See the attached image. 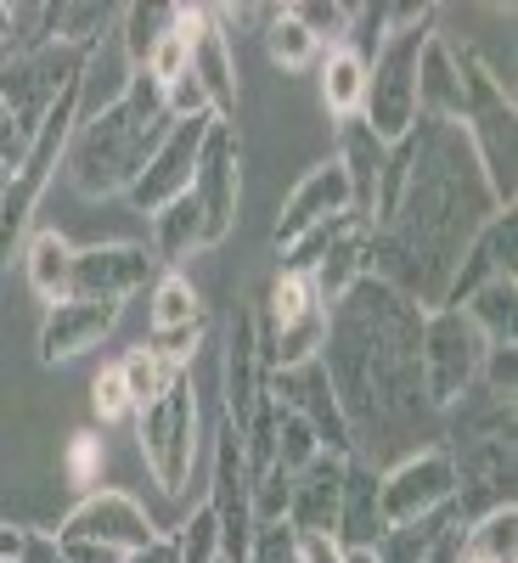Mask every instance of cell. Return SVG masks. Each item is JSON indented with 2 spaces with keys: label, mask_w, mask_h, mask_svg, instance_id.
Here are the masks:
<instances>
[{
  "label": "cell",
  "mask_w": 518,
  "mask_h": 563,
  "mask_svg": "<svg viewBox=\"0 0 518 563\" xmlns=\"http://www.w3.org/2000/svg\"><path fill=\"white\" fill-rule=\"evenodd\" d=\"M502 214L467 130L445 119H417L389 147L378 209L366 225V265L417 310H440L467 243Z\"/></svg>",
  "instance_id": "6da1fadb"
},
{
  "label": "cell",
  "mask_w": 518,
  "mask_h": 563,
  "mask_svg": "<svg viewBox=\"0 0 518 563\" xmlns=\"http://www.w3.org/2000/svg\"><path fill=\"white\" fill-rule=\"evenodd\" d=\"M417 339H422V310L378 276H361L327 310V339L316 361L344 411L350 456L366 467H378L389 451L411 445L422 422L434 417L429 400H422Z\"/></svg>",
  "instance_id": "7a4b0ae2"
},
{
  "label": "cell",
  "mask_w": 518,
  "mask_h": 563,
  "mask_svg": "<svg viewBox=\"0 0 518 563\" xmlns=\"http://www.w3.org/2000/svg\"><path fill=\"white\" fill-rule=\"evenodd\" d=\"M164 135H169L164 85L135 68L119 97H108L97 113H79V124L68 135L63 169L74 180V192L79 198H124Z\"/></svg>",
  "instance_id": "3957f363"
},
{
  "label": "cell",
  "mask_w": 518,
  "mask_h": 563,
  "mask_svg": "<svg viewBox=\"0 0 518 563\" xmlns=\"http://www.w3.org/2000/svg\"><path fill=\"white\" fill-rule=\"evenodd\" d=\"M79 113H85V79L63 90L57 108L45 113V124L29 135L23 158L12 164L7 192H0V265H12V254L29 243V225L40 214V198H45V186H52V175L63 169V153H68V135H74Z\"/></svg>",
  "instance_id": "277c9868"
},
{
  "label": "cell",
  "mask_w": 518,
  "mask_h": 563,
  "mask_svg": "<svg viewBox=\"0 0 518 563\" xmlns=\"http://www.w3.org/2000/svg\"><path fill=\"white\" fill-rule=\"evenodd\" d=\"M434 34V7L411 18V23H395L389 40L366 57V97H361V124L395 147V141L411 135L417 124V63H422V45Z\"/></svg>",
  "instance_id": "5b68a950"
},
{
  "label": "cell",
  "mask_w": 518,
  "mask_h": 563,
  "mask_svg": "<svg viewBox=\"0 0 518 563\" xmlns=\"http://www.w3.org/2000/svg\"><path fill=\"white\" fill-rule=\"evenodd\" d=\"M135 445L141 462L164 496H180L192 485V467H198V384H192V366L175 372V384L135 411Z\"/></svg>",
  "instance_id": "8992f818"
},
{
  "label": "cell",
  "mask_w": 518,
  "mask_h": 563,
  "mask_svg": "<svg viewBox=\"0 0 518 563\" xmlns=\"http://www.w3.org/2000/svg\"><path fill=\"white\" fill-rule=\"evenodd\" d=\"M491 344L462 310H422V339H417V366H422V400L429 411H451L467 389L480 384Z\"/></svg>",
  "instance_id": "52a82bcc"
},
{
  "label": "cell",
  "mask_w": 518,
  "mask_h": 563,
  "mask_svg": "<svg viewBox=\"0 0 518 563\" xmlns=\"http://www.w3.org/2000/svg\"><path fill=\"white\" fill-rule=\"evenodd\" d=\"M85 63L90 52H74V45H34V52H12L0 63V102L12 108L23 141L45 124L63 90L85 79Z\"/></svg>",
  "instance_id": "ba28073f"
},
{
  "label": "cell",
  "mask_w": 518,
  "mask_h": 563,
  "mask_svg": "<svg viewBox=\"0 0 518 563\" xmlns=\"http://www.w3.org/2000/svg\"><path fill=\"white\" fill-rule=\"evenodd\" d=\"M451 474H456V496H451V519L456 530L491 519V512L513 507V479H518V456H513V434H474V440H451Z\"/></svg>",
  "instance_id": "9c48e42d"
},
{
  "label": "cell",
  "mask_w": 518,
  "mask_h": 563,
  "mask_svg": "<svg viewBox=\"0 0 518 563\" xmlns=\"http://www.w3.org/2000/svg\"><path fill=\"white\" fill-rule=\"evenodd\" d=\"M451 496H456V474H451V451L445 445H417L411 456H395L389 467H378L384 530L451 512Z\"/></svg>",
  "instance_id": "30bf717a"
},
{
  "label": "cell",
  "mask_w": 518,
  "mask_h": 563,
  "mask_svg": "<svg viewBox=\"0 0 518 563\" xmlns=\"http://www.w3.org/2000/svg\"><path fill=\"white\" fill-rule=\"evenodd\" d=\"M192 203L203 220V249H220L238 231V209H243V153H238V124H209L203 153L192 169Z\"/></svg>",
  "instance_id": "8fae6325"
},
{
  "label": "cell",
  "mask_w": 518,
  "mask_h": 563,
  "mask_svg": "<svg viewBox=\"0 0 518 563\" xmlns=\"http://www.w3.org/2000/svg\"><path fill=\"white\" fill-rule=\"evenodd\" d=\"M249 451L243 434L220 417L214 429V485H209V512H214V530H220V563H243L249 541H254V496H249Z\"/></svg>",
  "instance_id": "7c38bea8"
},
{
  "label": "cell",
  "mask_w": 518,
  "mask_h": 563,
  "mask_svg": "<svg viewBox=\"0 0 518 563\" xmlns=\"http://www.w3.org/2000/svg\"><path fill=\"white\" fill-rule=\"evenodd\" d=\"M214 119H180L169 124V135L158 141V153L147 158V169L135 175V186L124 192V203L135 214H158L164 203L192 192V169H198V153H203V135H209Z\"/></svg>",
  "instance_id": "4fadbf2b"
},
{
  "label": "cell",
  "mask_w": 518,
  "mask_h": 563,
  "mask_svg": "<svg viewBox=\"0 0 518 563\" xmlns=\"http://www.w3.org/2000/svg\"><path fill=\"white\" fill-rule=\"evenodd\" d=\"M175 29L192 40V74L209 97V113L220 124H238V57H231V40L214 18V7H175Z\"/></svg>",
  "instance_id": "5bb4252c"
},
{
  "label": "cell",
  "mask_w": 518,
  "mask_h": 563,
  "mask_svg": "<svg viewBox=\"0 0 518 563\" xmlns=\"http://www.w3.org/2000/svg\"><path fill=\"white\" fill-rule=\"evenodd\" d=\"M57 536H85V541H102V547L130 558V552L158 541V525L147 519V507H141L130 490H85L68 507V519L57 525Z\"/></svg>",
  "instance_id": "9a60e30c"
},
{
  "label": "cell",
  "mask_w": 518,
  "mask_h": 563,
  "mask_svg": "<svg viewBox=\"0 0 518 563\" xmlns=\"http://www.w3.org/2000/svg\"><path fill=\"white\" fill-rule=\"evenodd\" d=\"M153 276H158V260H153V249H141V243L74 249L68 299H108V305H124L130 294L153 288Z\"/></svg>",
  "instance_id": "2e32d148"
},
{
  "label": "cell",
  "mask_w": 518,
  "mask_h": 563,
  "mask_svg": "<svg viewBox=\"0 0 518 563\" xmlns=\"http://www.w3.org/2000/svg\"><path fill=\"white\" fill-rule=\"evenodd\" d=\"M220 395H225V422L231 429H249L260 400L271 395V378H265V361H260V321H254V305H238L231 316V333H225V372H220Z\"/></svg>",
  "instance_id": "e0dca14e"
},
{
  "label": "cell",
  "mask_w": 518,
  "mask_h": 563,
  "mask_svg": "<svg viewBox=\"0 0 518 563\" xmlns=\"http://www.w3.org/2000/svg\"><path fill=\"white\" fill-rule=\"evenodd\" d=\"M339 214H350V180H344V169H339L333 158H327V164L305 169L299 186H294L288 198H282V214H276V231H271L276 254L294 249L305 231H316V225H327V220H339Z\"/></svg>",
  "instance_id": "ac0fdd59"
},
{
  "label": "cell",
  "mask_w": 518,
  "mask_h": 563,
  "mask_svg": "<svg viewBox=\"0 0 518 563\" xmlns=\"http://www.w3.org/2000/svg\"><path fill=\"white\" fill-rule=\"evenodd\" d=\"M113 327H119V305H108V299H57V305H45V321H40V361H45V366L79 361L85 350H97Z\"/></svg>",
  "instance_id": "d6986e66"
},
{
  "label": "cell",
  "mask_w": 518,
  "mask_h": 563,
  "mask_svg": "<svg viewBox=\"0 0 518 563\" xmlns=\"http://www.w3.org/2000/svg\"><path fill=\"white\" fill-rule=\"evenodd\" d=\"M271 395L310 422L316 440H321V451L350 456V429H344V411H339V400H333V384H327L321 361H305V366L276 372V378H271Z\"/></svg>",
  "instance_id": "ffe728a7"
},
{
  "label": "cell",
  "mask_w": 518,
  "mask_h": 563,
  "mask_svg": "<svg viewBox=\"0 0 518 563\" xmlns=\"http://www.w3.org/2000/svg\"><path fill=\"white\" fill-rule=\"evenodd\" d=\"M502 276H518V209H502L474 243H467L451 288H445V305L440 310H462L467 294H480L485 282H502Z\"/></svg>",
  "instance_id": "44dd1931"
},
{
  "label": "cell",
  "mask_w": 518,
  "mask_h": 563,
  "mask_svg": "<svg viewBox=\"0 0 518 563\" xmlns=\"http://www.w3.org/2000/svg\"><path fill=\"white\" fill-rule=\"evenodd\" d=\"M344 462H350V456L321 451L316 462H305L299 474H294V490H288V525H294L299 536H333V530H339Z\"/></svg>",
  "instance_id": "7402d4cb"
},
{
  "label": "cell",
  "mask_w": 518,
  "mask_h": 563,
  "mask_svg": "<svg viewBox=\"0 0 518 563\" xmlns=\"http://www.w3.org/2000/svg\"><path fill=\"white\" fill-rule=\"evenodd\" d=\"M350 180V214L361 225H372V209H378V186H384V169H389V147L372 135L361 119H344L339 124V158H333Z\"/></svg>",
  "instance_id": "603a6c76"
},
{
  "label": "cell",
  "mask_w": 518,
  "mask_h": 563,
  "mask_svg": "<svg viewBox=\"0 0 518 563\" xmlns=\"http://www.w3.org/2000/svg\"><path fill=\"white\" fill-rule=\"evenodd\" d=\"M384 536V512H378V467L366 462H344V496H339V530L333 541L350 552V547H378Z\"/></svg>",
  "instance_id": "cb8c5ba5"
},
{
  "label": "cell",
  "mask_w": 518,
  "mask_h": 563,
  "mask_svg": "<svg viewBox=\"0 0 518 563\" xmlns=\"http://www.w3.org/2000/svg\"><path fill=\"white\" fill-rule=\"evenodd\" d=\"M417 119H445L462 124V79L451 63V45L434 29L429 45H422V63H417Z\"/></svg>",
  "instance_id": "d4e9b609"
},
{
  "label": "cell",
  "mask_w": 518,
  "mask_h": 563,
  "mask_svg": "<svg viewBox=\"0 0 518 563\" xmlns=\"http://www.w3.org/2000/svg\"><path fill=\"white\" fill-rule=\"evenodd\" d=\"M462 316L480 327V339L491 350H518V276L485 282L480 294L462 299Z\"/></svg>",
  "instance_id": "484cf974"
},
{
  "label": "cell",
  "mask_w": 518,
  "mask_h": 563,
  "mask_svg": "<svg viewBox=\"0 0 518 563\" xmlns=\"http://www.w3.org/2000/svg\"><path fill=\"white\" fill-rule=\"evenodd\" d=\"M23 276H29V288H34L45 305L68 299V282H74V243L63 238V231H29V243H23Z\"/></svg>",
  "instance_id": "4316f807"
},
{
  "label": "cell",
  "mask_w": 518,
  "mask_h": 563,
  "mask_svg": "<svg viewBox=\"0 0 518 563\" xmlns=\"http://www.w3.org/2000/svg\"><path fill=\"white\" fill-rule=\"evenodd\" d=\"M361 276H372V265H366V225L355 220V225L344 231V238H339L333 249H327V254L316 260L310 282H316V299H321L327 310H333V305L355 288Z\"/></svg>",
  "instance_id": "83f0119b"
},
{
  "label": "cell",
  "mask_w": 518,
  "mask_h": 563,
  "mask_svg": "<svg viewBox=\"0 0 518 563\" xmlns=\"http://www.w3.org/2000/svg\"><path fill=\"white\" fill-rule=\"evenodd\" d=\"M180 327H203V299L186 271H158L147 294V339L180 333Z\"/></svg>",
  "instance_id": "f1b7e54d"
},
{
  "label": "cell",
  "mask_w": 518,
  "mask_h": 563,
  "mask_svg": "<svg viewBox=\"0 0 518 563\" xmlns=\"http://www.w3.org/2000/svg\"><path fill=\"white\" fill-rule=\"evenodd\" d=\"M361 97H366V52H350V45H327L321 52V102L339 124L361 119Z\"/></svg>",
  "instance_id": "f546056e"
},
{
  "label": "cell",
  "mask_w": 518,
  "mask_h": 563,
  "mask_svg": "<svg viewBox=\"0 0 518 563\" xmlns=\"http://www.w3.org/2000/svg\"><path fill=\"white\" fill-rule=\"evenodd\" d=\"M192 254H203V220H198L192 192H186V198H175V203H164L153 214V260L180 271Z\"/></svg>",
  "instance_id": "4dcf8cb0"
},
{
  "label": "cell",
  "mask_w": 518,
  "mask_h": 563,
  "mask_svg": "<svg viewBox=\"0 0 518 563\" xmlns=\"http://www.w3.org/2000/svg\"><path fill=\"white\" fill-rule=\"evenodd\" d=\"M456 563H518V507L456 530Z\"/></svg>",
  "instance_id": "1f68e13d"
},
{
  "label": "cell",
  "mask_w": 518,
  "mask_h": 563,
  "mask_svg": "<svg viewBox=\"0 0 518 563\" xmlns=\"http://www.w3.org/2000/svg\"><path fill=\"white\" fill-rule=\"evenodd\" d=\"M175 29V7L169 0H153V7H119V57H124V68L135 74V68H147V52Z\"/></svg>",
  "instance_id": "d6a6232c"
},
{
  "label": "cell",
  "mask_w": 518,
  "mask_h": 563,
  "mask_svg": "<svg viewBox=\"0 0 518 563\" xmlns=\"http://www.w3.org/2000/svg\"><path fill=\"white\" fill-rule=\"evenodd\" d=\"M456 530L451 512H434V519H417V525H395L378 536V547H372V558L378 563H429V552Z\"/></svg>",
  "instance_id": "836d02e7"
},
{
  "label": "cell",
  "mask_w": 518,
  "mask_h": 563,
  "mask_svg": "<svg viewBox=\"0 0 518 563\" xmlns=\"http://www.w3.org/2000/svg\"><path fill=\"white\" fill-rule=\"evenodd\" d=\"M321 52H327V45L288 7H271V18H265V57L276 68H310V63H321Z\"/></svg>",
  "instance_id": "e575fe53"
},
{
  "label": "cell",
  "mask_w": 518,
  "mask_h": 563,
  "mask_svg": "<svg viewBox=\"0 0 518 563\" xmlns=\"http://www.w3.org/2000/svg\"><path fill=\"white\" fill-rule=\"evenodd\" d=\"M113 366H119V378H124V389H130L135 411H141V406H153V400L175 384V372H180V366H169L164 355H153L147 344H141V350H124Z\"/></svg>",
  "instance_id": "d590c367"
},
{
  "label": "cell",
  "mask_w": 518,
  "mask_h": 563,
  "mask_svg": "<svg viewBox=\"0 0 518 563\" xmlns=\"http://www.w3.org/2000/svg\"><path fill=\"white\" fill-rule=\"evenodd\" d=\"M321 456V440H316V429L299 417V411H288L276 400V467H288V474H299L305 462H316Z\"/></svg>",
  "instance_id": "8d00e7d4"
},
{
  "label": "cell",
  "mask_w": 518,
  "mask_h": 563,
  "mask_svg": "<svg viewBox=\"0 0 518 563\" xmlns=\"http://www.w3.org/2000/svg\"><path fill=\"white\" fill-rule=\"evenodd\" d=\"M102 462H108V451H102V434H97V429H74V434H68V451H63L68 485L90 490V485L102 479Z\"/></svg>",
  "instance_id": "74e56055"
},
{
  "label": "cell",
  "mask_w": 518,
  "mask_h": 563,
  "mask_svg": "<svg viewBox=\"0 0 518 563\" xmlns=\"http://www.w3.org/2000/svg\"><path fill=\"white\" fill-rule=\"evenodd\" d=\"M321 45H344V34H350V7L344 0H294L288 7Z\"/></svg>",
  "instance_id": "f35d334b"
},
{
  "label": "cell",
  "mask_w": 518,
  "mask_h": 563,
  "mask_svg": "<svg viewBox=\"0 0 518 563\" xmlns=\"http://www.w3.org/2000/svg\"><path fill=\"white\" fill-rule=\"evenodd\" d=\"M175 552H180V563H220V530H214L209 507H198L192 519L175 530Z\"/></svg>",
  "instance_id": "ab89813d"
},
{
  "label": "cell",
  "mask_w": 518,
  "mask_h": 563,
  "mask_svg": "<svg viewBox=\"0 0 518 563\" xmlns=\"http://www.w3.org/2000/svg\"><path fill=\"white\" fill-rule=\"evenodd\" d=\"M243 563H299V530L288 519L254 525V541H249V558Z\"/></svg>",
  "instance_id": "60d3db41"
},
{
  "label": "cell",
  "mask_w": 518,
  "mask_h": 563,
  "mask_svg": "<svg viewBox=\"0 0 518 563\" xmlns=\"http://www.w3.org/2000/svg\"><path fill=\"white\" fill-rule=\"evenodd\" d=\"M186 68H192V40H186L180 29H169L153 52H147V68H141V74H153L158 85H175Z\"/></svg>",
  "instance_id": "b9f144b4"
},
{
  "label": "cell",
  "mask_w": 518,
  "mask_h": 563,
  "mask_svg": "<svg viewBox=\"0 0 518 563\" xmlns=\"http://www.w3.org/2000/svg\"><path fill=\"white\" fill-rule=\"evenodd\" d=\"M90 411H97L102 422L135 417V400H130V389H124V378H119V366H102V372H97V384H90Z\"/></svg>",
  "instance_id": "7bdbcfd3"
},
{
  "label": "cell",
  "mask_w": 518,
  "mask_h": 563,
  "mask_svg": "<svg viewBox=\"0 0 518 563\" xmlns=\"http://www.w3.org/2000/svg\"><path fill=\"white\" fill-rule=\"evenodd\" d=\"M52 541H57L63 563H124V552H113L102 541H85V536H52Z\"/></svg>",
  "instance_id": "ee69618b"
},
{
  "label": "cell",
  "mask_w": 518,
  "mask_h": 563,
  "mask_svg": "<svg viewBox=\"0 0 518 563\" xmlns=\"http://www.w3.org/2000/svg\"><path fill=\"white\" fill-rule=\"evenodd\" d=\"M299 563H344V547L333 536H299Z\"/></svg>",
  "instance_id": "f6af8a7d"
},
{
  "label": "cell",
  "mask_w": 518,
  "mask_h": 563,
  "mask_svg": "<svg viewBox=\"0 0 518 563\" xmlns=\"http://www.w3.org/2000/svg\"><path fill=\"white\" fill-rule=\"evenodd\" d=\"M23 147H29V141H23V130H18L12 108L0 102V158H7V164H18V158H23Z\"/></svg>",
  "instance_id": "bcb514c9"
},
{
  "label": "cell",
  "mask_w": 518,
  "mask_h": 563,
  "mask_svg": "<svg viewBox=\"0 0 518 563\" xmlns=\"http://www.w3.org/2000/svg\"><path fill=\"white\" fill-rule=\"evenodd\" d=\"M18 563H63V552H57V541H52V536L29 530V536H23V558H18Z\"/></svg>",
  "instance_id": "7dc6e473"
},
{
  "label": "cell",
  "mask_w": 518,
  "mask_h": 563,
  "mask_svg": "<svg viewBox=\"0 0 518 563\" xmlns=\"http://www.w3.org/2000/svg\"><path fill=\"white\" fill-rule=\"evenodd\" d=\"M124 563H180V552H175V536H158L153 547H141V552H130Z\"/></svg>",
  "instance_id": "c3c4849f"
},
{
  "label": "cell",
  "mask_w": 518,
  "mask_h": 563,
  "mask_svg": "<svg viewBox=\"0 0 518 563\" xmlns=\"http://www.w3.org/2000/svg\"><path fill=\"white\" fill-rule=\"evenodd\" d=\"M23 536H29V530L0 525V558H12V563H18V558H23Z\"/></svg>",
  "instance_id": "681fc988"
},
{
  "label": "cell",
  "mask_w": 518,
  "mask_h": 563,
  "mask_svg": "<svg viewBox=\"0 0 518 563\" xmlns=\"http://www.w3.org/2000/svg\"><path fill=\"white\" fill-rule=\"evenodd\" d=\"M429 563H456V530H451V536H445V541L429 552Z\"/></svg>",
  "instance_id": "f907efd6"
},
{
  "label": "cell",
  "mask_w": 518,
  "mask_h": 563,
  "mask_svg": "<svg viewBox=\"0 0 518 563\" xmlns=\"http://www.w3.org/2000/svg\"><path fill=\"white\" fill-rule=\"evenodd\" d=\"M0 45H12V7H0Z\"/></svg>",
  "instance_id": "816d5d0a"
},
{
  "label": "cell",
  "mask_w": 518,
  "mask_h": 563,
  "mask_svg": "<svg viewBox=\"0 0 518 563\" xmlns=\"http://www.w3.org/2000/svg\"><path fill=\"white\" fill-rule=\"evenodd\" d=\"M344 563H378V558H372V547H350V552H344Z\"/></svg>",
  "instance_id": "f5cc1de1"
},
{
  "label": "cell",
  "mask_w": 518,
  "mask_h": 563,
  "mask_svg": "<svg viewBox=\"0 0 518 563\" xmlns=\"http://www.w3.org/2000/svg\"><path fill=\"white\" fill-rule=\"evenodd\" d=\"M0 563H12V558H0Z\"/></svg>",
  "instance_id": "db71d44e"
}]
</instances>
